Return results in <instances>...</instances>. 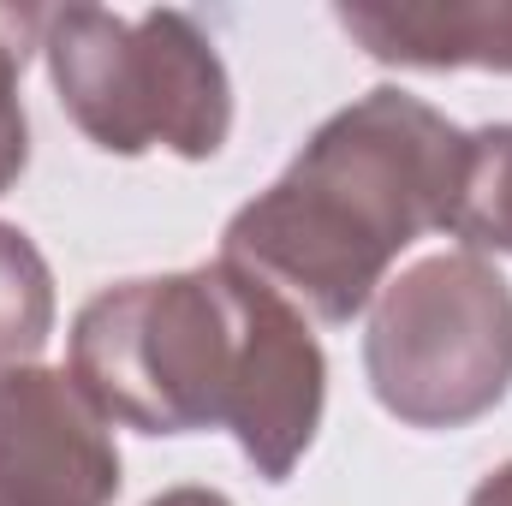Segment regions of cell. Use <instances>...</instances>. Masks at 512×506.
Wrapping results in <instances>:
<instances>
[{
    "label": "cell",
    "mask_w": 512,
    "mask_h": 506,
    "mask_svg": "<svg viewBox=\"0 0 512 506\" xmlns=\"http://www.w3.org/2000/svg\"><path fill=\"white\" fill-rule=\"evenodd\" d=\"M72 381L137 435L233 429L262 483H286L322 429L328 358L292 298L239 262L120 280L72 322Z\"/></svg>",
    "instance_id": "1"
},
{
    "label": "cell",
    "mask_w": 512,
    "mask_h": 506,
    "mask_svg": "<svg viewBox=\"0 0 512 506\" xmlns=\"http://www.w3.org/2000/svg\"><path fill=\"white\" fill-rule=\"evenodd\" d=\"M465 131L423 96L376 84L328 114L292 167L227 221L221 256L322 322H352L423 233H447Z\"/></svg>",
    "instance_id": "2"
},
{
    "label": "cell",
    "mask_w": 512,
    "mask_h": 506,
    "mask_svg": "<svg viewBox=\"0 0 512 506\" xmlns=\"http://www.w3.org/2000/svg\"><path fill=\"white\" fill-rule=\"evenodd\" d=\"M42 54L60 108L108 155L167 149L215 161L233 131V78L191 12L60 6L48 12Z\"/></svg>",
    "instance_id": "3"
},
{
    "label": "cell",
    "mask_w": 512,
    "mask_h": 506,
    "mask_svg": "<svg viewBox=\"0 0 512 506\" xmlns=\"http://www.w3.org/2000/svg\"><path fill=\"white\" fill-rule=\"evenodd\" d=\"M364 376L405 429H465L512 387V286L477 251H435L387 280L364 334Z\"/></svg>",
    "instance_id": "4"
},
{
    "label": "cell",
    "mask_w": 512,
    "mask_h": 506,
    "mask_svg": "<svg viewBox=\"0 0 512 506\" xmlns=\"http://www.w3.org/2000/svg\"><path fill=\"white\" fill-rule=\"evenodd\" d=\"M120 447L72 370L0 381V506H114Z\"/></svg>",
    "instance_id": "5"
},
{
    "label": "cell",
    "mask_w": 512,
    "mask_h": 506,
    "mask_svg": "<svg viewBox=\"0 0 512 506\" xmlns=\"http://www.w3.org/2000/svg\"><path fill=\"white\" fill-rule=\"evenodd\" d=\"M340 30L405 72H512V0H352Z\"/></svg>",
    "instance_id": "6"
},
{
    "label": "cell",
    "mask_w": 512,
    "mask_h": 506,
    "mask_svg": "<svg viewBox=\"0 0 512 506\" xmlns=\"http://www.w3.org/2000/svg\"><path fill=\"white\" fill-rule=\"evenodd\" d=\"M54 340V268L30 233L0 221V381L36 370Z\"/></svg>",
    "instance_id": "7"
},
{
    "label": "cell",
    "mask_w": 512,
    "mask_h": 506,
    "mask_svg": "<svg viewBox=\"0 0 512 506\" xmlns=\"http://www.w3.org/2000/svg\"><path fill=\"white\" fill-rule=\"evenodd\" d=\"M447 233L477 256H512V126L465 131V167Z\"/></svg>",
    "instance_id": "8"
},
{
    "label": "cell",
    "mask_w": 512,
    "mask_h": 506,
    "mask_svg": "<svg viewBox=\"0 0 512 506\" xmlns=\"http://www.w3.org/2000/svg\"><path fill=\"white\" fill-rule=\"evenodd\" d=\"M36 30H48V12L36 6H0V197L18 185L24 161H30V120H24V60L36 48Z\"/></svg>",
    "instance_id": "9"
},
{
    "label": "cell",
    "mask_w": 512,
    "mask_h": 506,
    "mask_svg": "<svg viewBox=\"0 0 512 506\" xmlns=\"http://www.w3.org/2000/svg\"><path fill=\"white\" fill-rule=\"evenodd\" d=\"M465 506H512V459L507 465H495V471L471 489V501Z\"/></svg>",
    "instance_id": "10"
},
{
    "label": "cell",
    "mask_w": 512,
    "mask_h": 506,
    "mask_svg": "<svg viewBox=\"0 0 512 506\" xmlns=\"http://www.w3.org/2000/svg\"><path fill=\"white\" fill-rule=\"evenodd\" d=\"M149 506H233L221 489H167V495H155Z\"/></svg>",
    "instance_id": "11"
}]
</instances>
